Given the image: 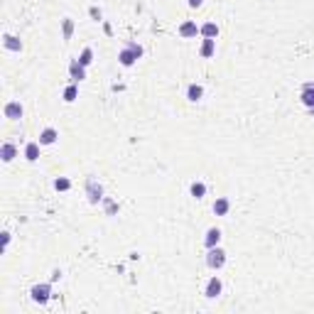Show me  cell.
I'll return each instance as SVG.
<instances>
[{
    "mask_svg": "<svg viewBox=\"0 0 314 314\" xmlns=\"http://www.w3.org/2000/svg\"><path fill=\"white\" fill-rule=\"evenodd\" d=\"M206 265H209V270H221L226 265V251L221 246L209 248L206 251Z\"/></svg>",
    "mask_w": 314,
    "mask_h": 314,
    "instance_id": "cell-1",
    "label": "cell"
},
{
    "mask_svg": "<svg viewBox=\"0 0 314 314\" xmlns=\"http://www.w3.org/2000/svg\"><path fill=\"white\" fill-rule=\"evenodd\" d=\"M30 297H32V302H37V304H47L49 297H52V285H49V283L34 285V287L30 290Z\"/></svg>",
    "mask_w": 314,
    "mask_h": 314,
    "instance_id": "cell-2",
    "label": "cell"
},
{
    "mask_svg": "<svg viewBox=\"0 0 314 314\" xmlns=\"http://www.w3.org/2000/svg\"><path fill=\"white\" fill-rule=\"evenodd\" d=\"M86 196H89L91 204H101V202H103V187H101L94 177L86 179Z\"/></svg>",
    "mask_w": 314,
    "mask_h": 314,
    "instance_id": "cell-3",
    "label": "cell"
},
{
    "mask_svg": "<svg viewBox=\"0 0 314 314\" xmlns=\"http://www.w3.org/2000/svg\"><path fill=\"white\" fill-rule=\"evenodd\" d=\"M3 115L8 118V121H20V118L25 115V108H22L20 101H8L3 106Z\"/></svg>",
    "mask_w": 314,
    "mask_h": 314,
    "instance_id": "cell-4",
    "label": "cell"
},
{
    "mask_svg": "<svg viewBox=\"0 0 314 314\" xmlns=\"http://www.w3.org/2000/svg\"><path fill=\"white\" fill-rule=\"evenodd\" d=\"M221 292H223V283H221V278H219V275L209 278V283H206V287H204V297H206V299H216Z\"/></svg>",
    "mask_w": 314,
    "mask_h": 314,
    "instance_id": "cell-5",
    "label": "cell"
},
{
    "mask_svg": "<svg viewBox=\"0 0 314 314\" xmlns=\"http://www.w3.org/2000/svg\"><path fill=\"white\" fill-rule=\"evenodd\" d=\"M199 27H202V25H196L194 20H184V22L177 27V32H179L182 39H194L196 34H199Z\"/></svg>",
    "mask_w": 314,
    "mask_h": 314,
    "instance_id": "cell-6",
    "label": "cell"
},
{
    "mask_svg": "<svg viewBox=\"0 0 314 314\" xmlns=\"http://www.w3.org/2000/svg\"><path fill=\"white\" fill-rule=\"evenodd\" d=\"M69 76H71L74 84L84 81V78H86V66L78 62V59H71V62H69Z\"/></svg>",
    "mask_w": 314,
    "mask_h": 314,
    "instance_id": "cell-7",
    "label": "cell"
},
{
    "mask_svg": "<svg viewBox=\"0 0 314 314\" xmlns=\"http://www.w3.org/2000/svg\"><path fill=\"white\" fill-rule=\"evenodd\" d=\"M59 140V130L57 128H52V126H47L42 133H39V138H37V142L42 145V147H47V145H54Z\"/></svg>",
    "mask_w": 314,
    "mask_h": 314,
    "instance_id": "cell-8",
    "label": "cell"
},
{
    "mask_svg": "<svg viewBox=\"0 0 314 314\" xmlns=\"http://www.w3.org/2000/svg\"><path fill=\"white\" fill-rule=\"evenodd\" d=\"M138 59H140V57H138V54H135L128 45H126L121 52H118V62H121V66H126V69H128V66H135V62H138Z\"/></svg>",
    "mask_w": 314,
    "mask_h": 314,
    "instance_id": "cell-9",
    "label": "cell"
},
{
    "mask_svg": "<svg viewBox=\"0 0 314 314\" xmlns=\"http://www.w3.org/2000/svg\"><path fill=\"white\" fill-rule=\"evenodd\" d=\"M219 25L214 22V20H206L202 27H199V34H202V39H216L219 37Z\"/></svg>",
    "mask_w": 314,
    "mask_h": 314,
    "instance_id": "cell-10",
    "label": "cell"
},
{
    "mask_svg": "<svg viewBox=\"0 0 314 314\" xmlns=\"http://www.w3.org/2000/svg\"><path fill=\"white\" fill-rule=\"evenodd\" d=\"M211 211H214L216 216H228V211H231V199H228V196H219V199L214 202V206H211Z\"/></svg>",
    "mask_w": 314,
    "mask_h": 314,
    "instance_id": "cell-11",
    "label": "cell"
},
{
    "mask_svg": "<svg viewBox=\"0 0 314 314\" xmlns=\"http://www.w3.org/2000/svg\"><path fill=\"white\" fill-rule=\"evenodd\" d=\"M15 157H17V147H15L13 142H3V145H0V160H3L5 165L13 162Z\"/></svg>",
    "mask_w": 314,
    "mask_h": 314,
    "instance_id": "cell-12",
    "label": "cell"
},
{
    "mask_svg": "<svg viewBox=\"0 0 314 314\" xmlns=\"http://www.w3.org/2000/svg\"><path fill=\"white\" fill-rule=\"evenodd\" d=\"M3 47H5L8 52H22V42H20V37H15V34H10V32L3 34Z\"/></svg>",
    "mask_w": 314,
    "mask_h": 314,
    "instance_id": "cell-13",
    "label": "cell"
},
{
    "mask_svg": "<svg viewBox=\"0 0 314 314\" xmlns=\"http://www.w3.org/2000/svg\"><path fill=\"white\" fill-rule=\"evenodd\" d=\"M219 243H221V228L211 226V228L206 231V236H204V246H206V251H209V248H214V246H219Z\"/></svg>",
    "mask_w": 314,
    "mask_h": 314,
    "instance_id": "cell-14",
    "label": "cell"
},
{
    "mask_svg": "<svg viewBox=\"0 0 314 314\" xmlns=\"http://www.w3.org/2000/svg\"><path fill=\"white\" fill-rule=\"evenodd\" d=\"M299 98H302V103H304L307 108H314V81H307V84L302 86Z\"/></svg>",
    "mask_w": 314,
    "mask_h": 314,
    "instance_id": "cell-15",
    "label": "cell"
},
{
    "mask_svg": "<svg viewBox=\"0 0 314 314\" xmlns=\"http://www.w3.org/2000/svg\"><path fill=\"white\" fill-rule=\"evenodd\" d=\"M214 54H216V39H202L199 57H202V59H211Z\"/></svg>",
    "mask_w": 314,
    "mask_h": 314,
    "instance_id": "cell-16",
    "label": "cell"
},
{
    "mask_svg": "<svg viewBox=\"0 0 314 314\" xmlns=\"http://www.w3.org/2000/svg\"><path fill=\"white\" fill-rule=\"evenodd\" d=\"M187 98H189L191 103H199V101L204 98V86H202V84H189V86H187Z\"/></svg>",
    "mask_w": 314,
    "mask_h": 314,
    "instance_id": "cell-17",
    "label": "cell"
},
{
    "mask_svg": "<svg viewBox=\"0 0 314 314\" xmlns=\"http://www.w3.org/2000/svg\"><path fill=\"white\" fill-rule=\"evenodd\" d=\"M39 147H42L39 142H27L25 145V160L27 162H37L39 160Z\"/></svg>",
    "mask_w": 314,
    "mask_h": 314,
    "instance_id": "cell-18",
    "label": "cell"
},
{
    "mask_svg": "<svg viewBox=\"0 0 314 314\" xmlns=\"http://www.w3.org/2000/svg\"><path fill=\"white\" fill-rule=\"evenodd\" d=\"M189 194L194 196V199H204V196H206V184H204L202 179L191 182V187H189Z\"/></svg>",
    "mask_w": 314,
    "mask_h": 314,
    "instance_id": "cell-19",
    "label": "cell"
},
{
    "mask_svg": "<svg viewBox=\"0 0 314 314\" xmlns=\"http://www.w3.org/2000/svg\"><path fill=\"white\" fill-rule=\"evenodd\" d=\"M71 37H74V20H71V17H64V20H62V39H64V42H69Z\"/></svg>",
    "mask_w": 314,
    "mask_h": 314,
    "instance_id": "cell-20",
    "label": "cell"
},
{
    "mask_svg": "<svg viewBox=\"0 0 314 314\" xmlns=\"http://www.w3.org/2000/svg\"><path fill=\"white\" fill-rule=\"evenodd\" d=\"M62 96H64V101H66V103H74V101L78 98V86H76V84H69V86L64 89V94H62Z\"/></svg>",
    "mask_w": 314,
    "mask_h": 314,
    "instance_id": "cell-21",
    "label": "cell"
},
{
    "mask_svg": "<svg viewBox=\"0 0 314 314\" xmlns=\"http://www.w3.org/2000/svg\"><path fill=\"white\" fill-rule=\"evenodd\" d=\"M76 59L81 62L84 66H91V64H94V49H91V47H84V49H81V54H78Z\"/></svg>",
    "mask_w": 314,
    "mask_h": 314,
    "instance_id": "cell-22",
    "label": "cell"
},
{
    "mask_svg": "<svg viewBox=\"0 0 314 314\" xmlns=\"http://www.w3.org/2000/svg\"><path fill=\"white\" fill-rule=\"evenodd\" d=\"M54 189H57V191H69V189H71V179H66V177L54 179Z\"/></svg>",
    "mask_w": 314,
    "mask_h": 314,
    "instance_id": "cell-23",
    "label": "cell"
},
{
    "mask_svg": "<svg viewBox=\"0 0 314 314\" xmlns=\"http://www.w3.org/2000/svg\"><path fill=\"white\" fill-rule=\"evenodd\" d=\"M89 15L96 20V22H103V13H101V8H96V5H91L89 8Z\"/></svg>",
    "mask_w": 314,
    "mask_h": 314,
    "instance_id": "cell-24",
    "label": "cell"
},
{
    "mask_svg": "<svg viewBox=\"0 0 314 314\" xmlns=\"http://www.w3.org/2000/svg\"><path fill=\"white\" fill-rule=\"evenodd\" d=\"M10 238H13V233H10V231H3V246H0V253H5V251H8Z\"/></svg>",
    "mask_w": 314,
    "mask_h": 314,
    "instance_id": "cell-25",
    "label": "cell"
},
{
    "mask_svg": "<svg viewBox=\"0 0 314 314\" xmlns=\"http://www.w3.org/2000/svg\"><path fill=\"white\" fill-rule=\"evenodd\" d=\"M128 47H130V49H133V52H135L138 57H142V54H145V49H142V45H138V42H133V39H130V42H128Z\"/></svg>",
    "mask_w": 314,
    "mask_h": 314,
    "instance_id": "cell-26",
    "label": "cell"
},
{
    "mask_svg": "<svg viewBox=\"0 0 314 314\" xmlns=\"http://www.w3.org/2000/svg\"><path fill=\"white\" fill-rule=\"evenodd\" d=\"M187 3H189V8H191V10H199V8L204 5V0H187Z\"/></svg>",
    "mask_w": 314,
    "mask_h": 314,
    "instance_id": "cell-27",
    "label": "cell"
},
{
    "mask_svg": "<svg viewBox=\"0 0 314 314\" xmlns=\"http://www.w3.org/2000/svg\"><path fill=\"white\" fill-rule=\"evenodd\" d=\"M103 204H106V211H108V214H115V204H113L110 199H103Z\"/></svg>",
    "mask_w": 314,
    "mask_h": 314,
    "instance_id": "cell-28",
    "label": "cell"
},
{
    "mask_svg": "<svg viewBox=\"0 0 314 314\" xmlns=\"http://www.w3.org/2000/svg\"><path fill=\"white\" fill-rule=\"evenodd\" d=\"M57 280H62V270H54V272H52V283H57Z\"/></svg>",
    "mask_w": 314,
    "mask_h": 314,
    "instance_id": "cell-29",
    "label": "cell"
}]
</instances>
